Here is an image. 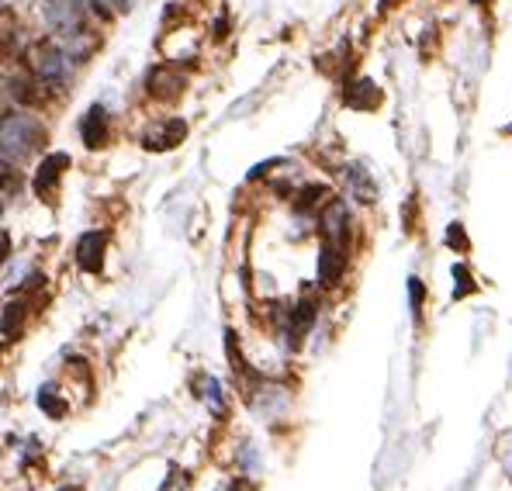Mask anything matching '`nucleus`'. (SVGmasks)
<instances>
[{
  "mask_svg": "<svg viewBox=\"0 0 512 491\" xmlns=\"http://www.w3.org/2000/svg\"><path fill=\"white\" fill-rule=\"evenodd\" d=\"M39 142H42V128L35 125L32 118H14V122L4 128V149L11 156H28Z\"/></svg>",
  "mask_w": 512,
  "mask_h": 491,
  "instance_id": "f257e3e1",
  "label": "nucleus"
},
{
  "mask_svg": "<svg viewBox=\"0 0 512 491\" xmlns=\"http://www.w3.org/2000/svg\"><path fill=\"white\" fill-rule=\"evenodd\" d=\"M49 21L56 25V32H63V35H77L80 32V7L73 4V0H52V7H49Z\"/></svg>",
  "mask_w": 512,
  "mask_h": 491,
  "instance_id": "f03ea898",
  "label": "nucleus"
},
{
  "mask_svg": "<svg viewBox=\"0 0 512 491\" xmlns=\"http://www.w3.org/2000/svg\"><path fill=\"white\" fill-rule=\"evenodd\" d=\"M104 246H108L104 232H87V236L80 239V267L97 274V270L104 267Z\"/></svg>",
  "mask_w": 512,
  "mask_h": 491,
  "instance_id": "7ed1b4c3",
  "label": "nucleus"
},
{
  "mask_svg": "<svg viewBox=\"0 0 512 491\" xmlns=\"http://www.w3.org/2000/svg\"><path fill=\"white\" fill-rule=\"evenodd\" d=\"M84 142L90 149H101L108 142V118L101 108H90L84 115Z\"/></svg>",
  "mask_w": 512,
  "mask_h": 491,
  "instance_id": "20e7f679",
  "label": "nucleus"
},
{
  "mask_svg": "<svg viewBox=\"0 0 512 491\" xmlns=\"http://www.w3.org/2000/svg\"><path fill=\"white\" fill-rule=\"evenodd\" d=\"M66 166H70V160H66L63 153H59V156H49V160L42 163L39 177H35V191H39L45 201H49V184H52V180H59V177H63V170H66Z\"/></svg>",
  "mask_w": 512,
  "mask_h": 491,
  "instance_id": "39448f33",
  "label": "nucleus"
},
{
  "mask_svg": "<svg viewBox=\"0 0 512 491\" xmlns=\"http://www.w3.org/2000/svg\"><path fill=\"white\" fill-rule=\"evenodd\" d=\"M378 101H381V94H378V87H374L371 80L353 83V90L346 94V104H350V108H374Z\"/></svg>",
  "mask_w": 512,
  "mask_h": 491,
  "instance_id": "423d86ee",
  "label": "nucleus"
},
{
  "mask_svg": "<svg viewBox=\"0 0 512 491\" xmlns=\"http://www.w3.org/2000/svg\"><path fill=\"white\" fill-rule=\"evenodd\" d=\"M63 70H66V63H63V52H42V73H45V80H63Z\"/></svg>",
  "mask_w": 512,
  "mask_h": 491,
  "instance_id": "0eeeda50",
  "label": "nucleus"
},
{
  "mask_svg": "<svg viewBox=\"0 0 512 491\" xmlns=\"http://www.w3.org/2000/svg\"><path fill=\"white\" fill-rule=\"evenodd\" d=\"M21 326V305H7V312H4V322H0V329L7 332V336H14Z\"/></svg>",
  "mask_w": 512,
  "mask_h": 491,
  "instance_id": "6e6552de",
  "label": "nucleus"
},
{
  "mask_svg": "<svg viewBox=\"0 0 512 491\" xmlns=\"http://www.w3.org/2000/svg\"><path fill=\"white\" fill-rule=\"evenodd\" d=\"M353 187H357V194L364 191V201H374V194H378L371 180L364 177V170H360V166H353Z\"/></svg>",
  "mask_w": 512,
  "mask_h": 491,
  "instance_id": "1a4fd4ad",
  "label": "nucleus"
},
{
  "mask_svg": "<svg viewBox=\"0 0 512 491\" xmlns=\"http://www.w3.org/2000/svg\"><path fill=\"white\" fill-rule=\"evenodd\" d=\"M454 277H457V281H461V284L454 287V298H464V294H471V291H474L471 274H468V270H464V267H454Z\"/></svg>",
  "mask_w": 512,
  "mask_h": 491,
  "instance_id": "9d476101",
  "label": "nucleus"
},
{
  "mask_svg": "<svg viewBox=\"0 0 512 491\" xmlns=\"http://www.w3.org/2000/svg\"><path fill=\"white\" fill-rule=\"evenodd\" d=\"M447 243H450V246H468V239H464V229H461V225H450Z\"/></svg>",
  "mask_w": 512,
  "mask_h": 491,
  "instance_id": "9b49d317",
  "label": "nucleus"
},
{
  "mask_svg": "<svg viewBox=\"0 0 512 491\" xmlns=\"http://www.w3.org/2000/svg\"><path fill=\"white\" fill-rule=\"evenodd\" d=\"M419 305H423V284L412 277V308H419Z\"/></svg>",
  "mask_w": 512,
  "mask_h": 491,
  "instance_id": "f8f14e48",
  "label": "nucleus"
},
{
  "mask_svg": "<svg viewBox=\"0 0 512 491\" xmlns=\"http://www.w3.org/2000/svg\"><path fill=\"white\" fill-rule=\"evenodd\" d=\"M205 384H208V391H215V381H205ZM212 409H215V412H222V402H218L215 395H212Z\"/></svg>",
  "mask_w": 512,
  "mask_h": 491,
  "instance_id": "ddd939ff",
  "label": "nucleus"
},
{
  "mask_svg": "<svg viewBox=\"0 0 512 491\" xmlns=\"http://www.w3.org/2000/svg\"><path fill=\"white\" fill-rule=\"evenodd\" d=\"M97 4H104L111 11V4H118V7H125V0H97Z\"/></svg>",
  "mask_w": 512,
  "mask_h": 491,
  "instance_id": "4468645a",
  "label": "nucleus"
},
{
  "mask_svg": "<svg viewBox=\"0 0 512 491\" xmlns=\"http://www.w3.org/2000/svg\"><path fill=\"white\" fill-rule=\"evenodd\" d=\"M59 491H77V488H59Z\"/></svg>",
  "mask_w": 512,
  "mask_h": 491,
  "instance_id": "2eb2a0df",
  "label": "nucleus"
},
{
  "mask_svg": "<svg viewBox=\"0 0 512 491\" xmlns=\"http://www.w3.org/2000/svg\"><path fill=\"white\" fill-rule=\"evenodd\" d=\"M229 491H239V488H229Z\"/></svg>",
  "mask_w": 512,
  "mask_h": 491,
  "instance_id": "dca6fc26",
  "label": "nucleus"
}]
</instances>
